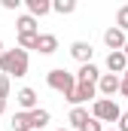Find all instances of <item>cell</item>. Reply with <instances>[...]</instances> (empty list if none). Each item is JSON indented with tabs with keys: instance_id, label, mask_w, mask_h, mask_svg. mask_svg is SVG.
<instances>
[{
	"instance_id": "1",
	"label": "cell",
	"mask_w": 128,
	"mask_h": 131,
	"mask_svg": "<svg viewBox=\"0 0 128 131\" xmlns=\"http://www.w3.org/2000/svg\"><path fill=\"white\" fill-rule=\"evenodd\" d=\"M28 64H31V61H28V52H25V49H6V52L0 55V73H6L9 79H12V76H15V79H18V76H28Z\"/></svg>"
},
{
	"instance_id": "2",
	"label": "cell",
	"mask_w": 128,
	"mask_h": 131,
	"mask_svg": "<svg viewBox=\"0 0 128 131\" xmlns=\"http://www.w3.org/2000/svg\"><path fill=\"white\" fill-rule=\"evenodd\" d=\"M46 85H49L52 92L64 95V98H70L73 89H76V73H70V70H64V67H55V70L46 73Z\"/></svg>"
},
{
	"instance_id": "3",
	"label": "cell",
	"mask_w": 128,
	"mask_h": 131,
	"mask_svg": "<svg viewBox=\"0 0 128 131\" xmlns=\"http://www.w3.org/2000/svg\"><path fill=\"white\" fill-rule=\"evenodd\" d=\"M92 116L98 122H119L122 119V107L116 101H110V98H98L92 104Z\"/></svg>"
},
{
	"instance_id": "4",
	"label": "cell",
	"mask_w": 128,
	"mask_h": 131,
	"mask_svg": "<svg viewBox=\"0 0 128 131\" xmlns=\"http://www.w3.org/2000/svg\"><path fill=\"white\" fill-rule=\"evenodd\" d=\"M67 101H70L73 107H82V104H89V101L95 104V101H98V85H92V82H76L73 95H70Z\"/></svg>"
},
{
	"instance_id": "5",
	"label": "cell",
	"mask_w": 128,
	"mask_h": 131,
	"mask_svg": "<svg viewBox=\"0 0 128 131\" xmlns=\"http://www.w3.org/2000/svg\"><path fill=\"white\" fill-rule=\"evenodd\" d=\"M119 89H122V76H116V73H104L98 82V95L110 101H113V95H119Z\"/></svg>"
},
{
	"instance_id": "6",
	"label": "cell",
	"mask_w": 128,
	"mask_h": 131,
	"mask_svg": "<svg viewBox=\"0 0 128 131\" xmlns=\"http://www.w3.org/2000/svg\"><path fill=\"white\" fill-rule=\"evenodd\" d=\"M104 43H107V49H110V52H122V49H125V43H128V37H125L122 28H116V25H113V28H107V31H104Z\"/></svg>"
},
{
	"instance_id": "7",
	"label": "cell",
	"mask_w": 128,
	"mask_h": 131,
	"mask_svg": "<svg viewBox=\"0 0 128 131\" xmlns=\"http://www.w3.org/2000/svg\"><path fill=\"white\" fill-rule=\"evenodd\" d=\"M70 55L79 61V67L82 64H92V55H95V49H92V43H86V40H73L70 43Z\"/></svg>"
},
{
	"instance_id": "8",
	"label": "cell",
	"mask_w": 128,
	"mask_h": 131,
	"mask_svg": "<svg viewBox=\"0 0 128 131\" xmlns=\"http://www.w3.org/2000/svg\"><path fill=\"white\" fill-rule=\"evenodd\" d=\"M15 101H18V107H22L25 113H34V110L40 107V104H37V92H34V89H28V85L15 92Z\"/></svg>"
},
{
	"instance_id": "9",
	"label": "cell",
	"mask_w": 128,
	"mask_h": 131,
	"mask_svg": "<svg viewBox=\"0 0 128 131\" xmlns=\"http://www.w3.org/2000/svg\"><path fill=\"white\" fill-rule=\"evenodd\" d=\"M125 70H128V58H125V52H110V55H107V73L122 76Z\"/></svg>"
},
{
	"instance_id": "10",
	"label": "cell",
	"mask_w": 128,
	"mask_h": 131,
	"mask_svg": "<svg viewBox=\"0 0 128 131\" xmlns=\"http://www.w3.org/2000/svg\"><path fill=\"white\" fill-rule=\"evenodd\" d=\"M92 119V113L86 110V107H73L70 110V116H67V122H70V131H82V125Z\"/></svg>"
},
{
	"instance_id": "11",
	"label": "cell",
	"mask_w": 128,
	"mask_h": 131,
	"mask_svg": "<svg viewBox=\"0 0 128 131\" xmlns=\"http://www.w3.org/2000/svg\"><path fill=\"white\" fill-rule=\"evenodd\" d=\"M101 76H104V73H101L95 64H82L79 70H76V82H92V85H98Z\"/></svg>"
},
{
	"instance_id": "12",
	"label": "cell",
	"mask_w": 128,
	"mask_h": 131,
	"mask_svg": "<svg viewBox=\"0 0 128 131\" xmlns=\"http://www.w3.org/2000/svg\"><path fill=\"white\" fill-rule=\"evenodd\" d=\"M55 49H58V37L55 34H40L37 37V52L40 55H52Z\"/></svg>"
},
{
	"instance_id": "13",
	"label": "cell",
	"mask_w": 128,
	"mask_h": 131,
	"mask_svg": "<svg viewBox=\"0 0 128 131\" xmlns=\"http://www.w3.org/2000/svg\"><path fill=\"white\" fill-rule=\"evenodd\" d=\"M15 34H28V37H37V34H40V25H37V18H34V15H22V18L15 21Z\"/></svg>"
},
{
	"instance_id": "14",
	"label": "cell",
	"mask_w": 128,
	"mask_h": 131,
	"mask_svg": "<svg viewBox=\"0 0 128 131\" xmlns=\"http://www.w3.org/2000/svg\"><path fill=\"white\" fill-rule=\"evenodd\" d=\"M52 12V0H28V15L34 18H43Z\"/></svg>"
},
{
	"instance_id": "15",
	"label": "cell",
	"mask_w": 128,
	"mask_h": 131,
	"mask_svg": "<svg viewBox=\"0 0 128 131\" xmlns=\"http://www.w3.org/2000/svg\"><path fill=\"white\" fill-rule=\"evenodd\" d=\"M31 122H34V131H43L49 122H52V113H49L46 107H37V110L31 113Z\"/></svg>"
},
{
	"instance_id": "16",
	"label": "cell",
	"mask_w": 128,
	"mask_h": 131,
	"mask_svg": "<svg viewBox=\"0 0 128 131\" xmlns=\"http://www.w3.org/2000/svg\"><path fill=\"white\" fill-rule=\"evenodd\" d=\"M12 131H34V122H31V113H25V110H18L15 116H12Z\"/></svg>"
},
{
	"instance_id": "17",
	"label": "cell",
	"mask_w": 128,
	"mask_h": 131,
	"mask_svg": "<svg viewBox=\"0 0 128 131\" xmlns=\"http://www.w3.org/2000/svg\"><path fill=\"white\" fill-rule=\"evenodd\" d=\"M52 12H58V15L76 12V0H55V3H52Z\"/></svg>"
},
{
	"instance_id": "18",
	"label": "cell",
	"mask_w": 128,
	"mask_h": 131,
	"mask_svg": "<svg viewBox=\"0 0 128 131\" xmlns=\"http://www.w3.org/2000/svg\"><path fill=\"white\" fill-rule=\"evenodd\" d=\"M116 28H122V31H128V3L116 9Z\"/></svg>"
},
{
	"instance_id": "19",
	"label": "cell",
	"mask_w": 128,
	"mask_h": 131,
	"mask_svg": "<svg viewBox=\"0 0 128 131\" xmlns=\"http://www.w3.org/2000/svg\"><path fill=\"white\" fill-rule=\"evenodd\" d=\"M9 92H12V79H9L6 73H0V98L6 101V98H9Z\"/></svg>"
},
{
	"instance_id": "20",
	"label": "cell",
	"mask_w": 128,
	"mask_h": 131,
	"mask_svg": "<svg viewBox=\"0 0 128 131\" xmlns=\"http://www.w3.org/2000/svg\"><path fill=\"white\" fill-rule=\"evenodd\" d=\"M82 131H107V128H104V122H98L95 116H92V119H89V122L82 125Z\"/></svg>"
},
{
	"instance_id": "21",
	"label": "cell",
	"mask_w": 128,
	"mask_h": 131,
	"mask_svg": "<svg viewBox=\"0 0 128 131\" xmlns=\"http://www.w3.org/2000/svg\"><path fill=\"white\" fill-rule=\"evenodd\" d=\"M116 128H119V131H128V113H122V119L116 122Z\"/></svg>"
},
{
	"instance_id": "22",
	"label": "cell",
	"mask_w": 128,
	"mask_h": 131,
	"mask_svg": "<svg viewBox=\"0 0 128 131\" xmlns=\"http://www.w3.org/2000/svg\"><path fill=\"white\" fill-rule=\"evenodd\" d=\"M119 95H125V98H128V70L122 73V89H119Z\"/></svg>"
},
{
	"instance_id": "23",
	"label": "cell",
	"mask_w": 128,
	"mask_h": 131,
	"mask_svg": "<svg viewBox=\"0 0 128 131\" xmlns=\"http://www.w3.org/2000/svg\"><path fill=\"white\" fill-rule=\"evenodd\" d=\"M22 0H3V9H18Z\"/></svg>"
},
{
	"instance_id": "24",
	"label": "cell",
	"mask_w": 128,
	"mask_h": 131,
	"mask_svg": "<svg viewBox=\"0 0 128 131\" xmlns=\"http://www.w3.org/2000/svg\"><path fill=\"white\" fill-rule=\"evenodd\" d=\"M3 113H6V101L0 98V116H3Z\"/></svg>"
},
{
	"instance_id": "25",
	"label": "cell",
	"mask_w": 128,
	"mask_h": 131,
	"mask_svg": "<svg viewBox=\"0 0 128 131\" xmlns=\"http://www.w3.org/2000/svg\"><path fill=\"white\" fill-rule=\"evenodd\" d=\"M3 52H6V49H3V40H0V55H3Z\"/></svg>"
},
{
	"instance_id": "26",
	"label": "cell",
	"mask_w": 128,
	"mask_h": 131,
	"mask_svg": "<svg viewBox=\"0 0 128 131\" xmlns=\"http://www.w3.org/2000/svg\"><path fill=\"white\" fill-rule=\"evenodd\" d=\"M122 52H125V58H128V43H125V49H122Z\"/></svg>"
},
{
	"instance_id": "27",
	"label": "cell",
	"mask_w": 128,
	"mask_h": 131,
	"mask_svg": "<svg viewBox=\"0 0 128 131\" xmlns=\"http://www.w3.org/2000/svg\"><path fill=\"white\" fill-rule=\"evenodd\" d=\"M107 131H119V128H107Z\"/></svg>"
},
{
	"instance_id": "28",
	"label": "cell",
	"mask_w": 128,
	"mask_h": 131,
	"mask_svg": "<svg viewBox=\"0 0 128 131\" xmlns=\"http://www.w3.org/2000/svg\"><path fill=\"white\" fill-rule=\"evenodd\" d=\"M58 131H70V128H58Z\"/></svg>"
}]
</instances>
